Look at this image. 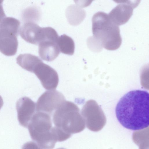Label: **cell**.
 I'll use <instances>...</instances> for the list:
<instances>
[{
	"label": "cell",
	"mask_w": 149,
	"mask_h": 149,
	"mask_svg": "<svg viewBox=\"0 0 149 149\" xmlns=\"http://www.w3.org/2000/svg\"><path fill=\"white\" fill-rule=\"evenodd\" d=\"M149 94L147 91L135 90L124 95L115 109L117 118L125 128L137 130L149 125Z\"/></svg>",
	"instance_id": "obj_1"
},
{
	"label": "cell",
	"mask_w": 149,
	"mask_h": 149,
	"mask_svg": "<svg viewBox=\"0 0 149 149\" xmlns=\"http://www.w3.org/2000/svg\"><path fill=\"white\" fill-rule=\"evenodd\" d=\"M93 38L101 46L109 50L118 49L122 43L119 26L112 22L108 14L102 12L95 13L92 18Z\"/></svg>",
	"instance_id": "obj_2"
},
{
	"label": "cell",
	"mask_w": 149,
	"mask_h": 149,
	"mask_svg": "<svg viewBox=\"0 0 149 149\" xmlns=\"http://www.w3.org/2000/svg\"><path fill=\"white\" fill-rule=\"evenodd\" d=\"M51 116L42 112H37L28 126L31 139L44 149H52L58 141L56 128L52 127Z\"/></svg>",
	"instance_id": "obj_3"
},
{
	"label": "cell",
	"mask_w": 149,
	"mask_h": 149,
	"mask_svg": "<svg viewBox=\"0 0 149 149\" xmlns=\"http://www.w3.org/2000/svg\"><path fill=\"white\" fill-rule=\"evenodd\" d=\"M79 111L76 104L65 101L54 113L53 120L55 127L70 136L81 132L85 128V123Z\"/></svg>",
	"instance_id": "obj_4"
},
{
	"label": "cell",
	"mask_w": 149,
	"mask_h": 149,
	"mask_svg": "<svg viewBox=\"0 0 149 149\" xmlns=\"http://www.w3.org/2000/svg\"><path fill=\"white\" fill-rule=\"evenodd\" d=\"M20 23L12 17H6L0 24V52L10 56L17 52Z\"/></svg>",
	"instance_id": "obj_5"
},
{
	"label": "cell",
	"mask_w": 149,
	"mask_h": 149,
	"mask_svg": "<svg viewBox=\"0 0 149 149\" xmlns=\"http://www.w3.org/2000/svg\"><path fill=\"white\" fill-rule=\"evenodd\" d=\"M65 100L63 95L55 90L45 92L39 97L36 104L37 112H42L51 116Z\"/></svg>",
	"instance_id": "obj_6"
},
{
	"label": "cell",
	"mask_w": 149,
	"mask_h": 149,
	"mask_svg": "<svg viewBox=\"0 0 149 149\" xmlns=\"http://www.w3.org/2000/svg\"><path fill=\"white\" fill-rule=\"evenodd\" d=\"M119 3L108 14L111 21L119 26L124 24L129 20L133 14V9L139 3V1H116Z\"/></svg>",
	"instance_id": "obj_7"
},
{
	"label": "cell",
	"mask_w": 149,
	"mask_h": 149,
	"mask_svg": "<svg viewBox=\"0 0 149 149\" xmlns=\"http://www.w3.org/2000/svg\"><path fill=\"white\" fill-rule=\"evenodd\" d=\"M22 21L19 33L24 40L31 44L38 45L45 40L46 27H41L33 21L22 20Z\"/></svg>",
	"instance_id": "obj_8"
},
{
	"label": "cell",
	"mask_w": 149,
	"mask_h": 149,
	"mask_svg": "<svg viewBox=\"0 0 149 149\" xmlns=\"http://www.w3.org/2000/svg\"><path fill=\"white\" fill-rule=\"evenodd\" d=\"M32 72L36 74L45 89L54 90L56 88L59 81L58 75L49 65L42 61L36 66Z\"/></svg>",
	"instance_id": "obj_9"
},
{
	"label": "cell",
	"mask_w": 149,
	"mask_h": 149,
	"mask_svg": "<svg viewBox=\"0 0 149 149\" xmlns=\"http://www.w3.org/2000/svg\"><path fill=\"white\" fill-rule=\"evenodd\" d=\"M16 109L20 124L24 127L27 128L33 116L36 113V104L30 98L24 97L17 101Z\"/></svg>",
	"instance_id": "obj_10"
},
{
	"label": "cell",
	"mask_w": 149,
	"mask_h": 149,
	"mask_svg": "<svg viewBox=\"0 0 149 149\" xmlns=\"http://www.w3.org/2000/svg\"><path fill=\"white\" fill-rule=\"evenodd\" d=\"M87 128L94 132L101 130L106 123L104 116H95L92 111L90 101L84 106L81 112Z\"/></svg>",
	"instance_id": "obj_11"
},
{
	"label": "cell",
	"mask_w": 149,
	"mask_h": 149,
	"mask_svg": "<svg viewBox=\"0 0 149 149\" xmlns=\"http://www.w3.org/2000/svg\"><path fill=\"white\" fill-rule=\"evenodd\" d=\"M38 53L40 58L47 61L54 60L59 55L60 51L57 42L46 40L39 44Z\"/></svg>",
	"instance_id": "obj_12"
},
{
	"label": "cell",
	"mask_w": 149,
	"mask_h": 149,
	"mask_svg": "<svg viewBox=\"0 0 149 149\" xmlns=\"http://www.w3.org/2000/svg\"><path fill=\"white\" fill-rule=\"evenodd\" d=\"M80 7L74 4L71 5L67 8L66 15L69 23L72 25L80 24L85 17L86 13Z\"/></svg>",
	"instance_id": "obj_13"
},
{
	"label": "cell",
	"mask_w": 149,
	"mask_h": 149,
	"mask_svg": "<svg viewBox=\"0 0 149 149\" xmlns=\"http://www.w3.org/2000/svg\"><path fill=\"white\" fill-rule=\"evenodd\" d=\"M16 61L17 63L22 68L32 72L35 66L42 61L38 56L30 54H19Z\"/></svg>",
	"instance_id": "obj_14"
},
{
	"label": "cell",
	"mask_w": 149,
	"mask_h": 149,
	"mask_svg": "<svg viewBox=\"0 0 149 149\" xmlns=\"http://www.w3.org/2000/svg\"><path fill=\"white\" fill-rule=\"evenodd\" d=\"M57 44L60 52L68 55H72L74 52L75 45L73 40L65 34L58 37Z\"/></svg>",
	"instance_id": "obj_15"
},
{
	"label": "cell",
	"mask_w": 149,
	"mask_h": 149,
	"mask_svg": "<svg viewBox=\"0 0 149 149\" xmlns=\"http://www.w3.org/2000/svg\"><path fill=\"white\" fill-rule=\"evenodd\" d=\"M22 149H42L37 143L33 141L27 142L23 146Z\"/></svg>",
	"instance_id": "obj_16"
},
{
	"label": "cell",
	"mask_w": 149,
	"mask_h": 149,
	"mask_svg": "<svg viewBox=\"0 0 149 149\" xmlns=\"http://www.w3.org/2000/svg\"><path fill=\"white\" fill-rule=\"evenodd\" d=\"M3 0H0V24L3 19L6 17L3 8Z\"/></svg>",
	"instance_id": "obj_17"
},
{
	"label": "cell",
	"mask_w": 149,
	"mask_h": 149,
	"mask_svg": "<svg viewBox=\"0 0 149 149\" xmlns=\"http://www.w3.org/2000/svg\"><path fill=\"white\" fill-rule=\"evenodd\" d=\"M3 99L1 96L0 95V110L2 107L3 105Z\"/></svg>",
	"instance_id": "obj_18"
},
{
	"label": "cell",
	"mask_w": 149,
	"mask_h": 149,
	"mask_svg": "<svg viewBox=\"0 0 149 149\" xmlns=\"http://www.w3.org/2000/svg\"><path fill=\"white\" fill-rule=\"evenodd\" d=\"M56 149H65L63 148H57Z\"/></svg>",
	"instance_id": "obj_19"
}]
</instances>
